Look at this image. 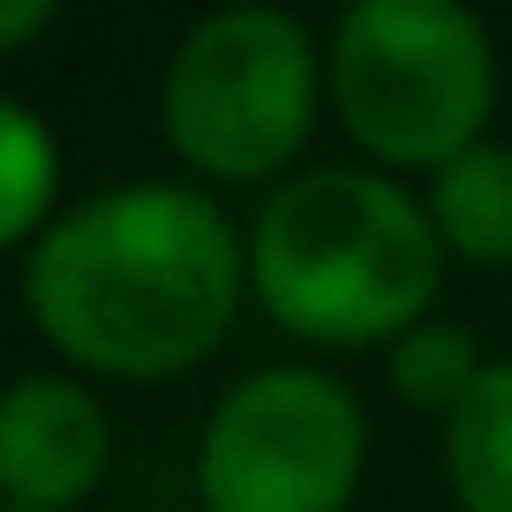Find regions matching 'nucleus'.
Returning a JSON list of instances; mask_svg holds the SVG:
<instances>
[{
  "label": "nucleus",
  "mask_w": 512,
  "mask_h": 512,
  "mask_svg": "<svg viewBox=\"0 0 512 512\" xmlns=\"http://www.w3.org/2000/svg\"><path fill=\"white\" fill-rule=\"evenodd\" d=\"M249 226L204 181H113L68 204L23 256V302L53 354L113 384L189 377L234 332Z\"/></svg>",
  "instance_id": "f257e3e1"
},
{
  "label": "nucleus",
  "mask_w": 512,
  "mask_h": 512,
  "mask_svg": "<svg viewBox=\"0 0 512 512\" xmlns=\"http://www.w3.org/2000/svg\"><path fill=\"white\" fill-rule=\"evenodd\" d=\"M445 279L422 189L384 166H302L249 219V294L309 347H392Z\"/></svg>",
  "instance_id": "f03ea898"
},
{
  "label": "nucleus",
  "mask_w": 512,
  "mask_h": 512,
  "mask_svg": "<svg viewBox=\"0 0 512 512\" xmlns=\"http://www.w3.org/2000/svg\"><path fill=\"white\" fill-rule=\"evenodd\" d=\"M324 98L369 166L437 174L490 136V23L460 0H354L324 31Z\"/></svg>",
  "instance_id": "7ed1b4c3"
},
{
  "label": "nucleus",
  "mask_w": 512,
  "mask_h": 512,
  "mask_svg": "<svg viewBox=\"0 0 512 512\" xmlns=\"http://www.w3.org/2000/svg\"><path fill=\"white\" fill-rule=\"evenodd\" d=\"M324 98V46L294 8L234 0L181 31L159 76V128L204 181H272L309 144Z\"/></svg>",
  "instance_id": "20e7f679"
},
{
  "label": "nucleus",
  "mask_w": 512,
  "mask_h": 512,
  "mask_svg": "<svg viewBox=\"0 0 512 512\" xmlns=\"http://www.w3.org/2000/svg\"><path fill=\"white\" fill-rule=\"evenodd\" d=\"M369 467V415L324 362L241 369L196 430L204 512H347Z\"/></svg>",
  "instance_id": "39448f33"
},
{
  "label": "nucleus",
  "mask_w": 512,
  "mask_h": 512,
  "mask_svg": "<svg viewBox=\"0 0 512 512\" xmlns=\"http://www.w3.org/2000/svg\"><path fill=\"white\" fill-rule=\"evenodd\" d=\"M113 467V415L76 369H23L0 384V505L76 512Z\"/></svg>",
  "instance_id": "423d86ee"
},
{
  "label": "nucleus",
  "mask_w": 512,
  "mask_h": 512,
  "mask_svg": "<svg viewBox=\"0 0 512 512\" xmlns=\"http://www.w3.org/2000/svg\"><path fill=\"white\" fill-rule=\"evenodd\" d=\"M422 211H430L445 256L505 272L512 264V144L482 136L475 151L445 159L437 174H422Z\"/></svg>",
  "instance_id": "0eeeda50"
},
{
  "label": "nucleus",
  "mask_w": 512,
  "mask_h": 512,
  "mask_svg": "<svg viewBox=\"0 0 512 512\" xmlns=\"http://www.w3.org/2000/svg\"><path fill=\"white\" fill-rule=\"evenodd\" d=\"M445 482L460 512H512V354L482 369L445 422Z\"/></svg>",
  "instance_id": "6e6552de"
},
{
  "label": "nucleus",
  "mask_w": 512,
  "mask_h": 512,
  "mask_svg": "<svg viewBox=\"0 0 512 512\" xmlns=\"http://www.w3.org/2000/svg\"><path fill=\"white\" fill-rule=\"evenodd\" d=\"M61 136L38 106L0 91V249H16V241H38L61 211Z\"/></svg>",
  "instance_id": "1a4fd4ad"
},
{
  "label": "nucleus",
  "mask_w": 512,
  "mask_h": 512,
  "mask_svg": "<svg viewBox=\"0 0 512 512\" xmlns=\"http://www.w3.org/2000/svg\"><path fill=\"white\" fill-rule=\"evenodd\" d=\"M384 369H392V392H400L407 407H422V415L452 422V415H460V400L482 384L490 354L475 347V332H467V324L422 317L415 332H400L392 347H384Z\"/></svg>",
  "instance_id": "9d476101"
},
{
  "label": "nucleus",
  "mask_w": 512,
  "mask_h": 512,
  "mask_svg": "<svg viewBox=\"0 0 512 512\" xmlns=\"http://www.w3.org/2000/svg\"><path fill=\"white\" fill-rule=\"evenodd\" d=\"M38 31H53V0H0V53L31 46Z\"/></svg>",
  "instance_id": "9b49d317"
},
{
  "label": "nucleus",
  "mask_w": 512,
  "mask_h": 512,
  "mask_svg": "<svg viewBox=\"0 0 512 512\" xmlns=\"http://www.w3.org/2000/svg\"><path fill=\"white\" fill-rule=\"evenodd\" d=\"M0 512H23V505H0Z\"/></svg>",
  "instance_id": "f8f14e48"
}]
</instances>
